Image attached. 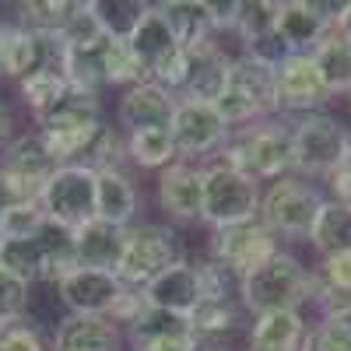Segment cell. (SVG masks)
Here are the masks:
<instances>
[{
	"instance_id": "40",
	"label": "cell",
	"mask_w": 351,
	"mask_h": 351,
	"mask_svg": "<svg viewBox=\"0 0 351 351\" xmlns=\"http://www.w3.org/2000/svg\"><path fill=\"white\" fill-rule=\"evenodd\" d=\"M204 351H228V348H204Z\"/></svg>"
},
{
	"instance_id": "7",
	"label": "cell",
	"mask_w": 351,
	"mask_h": 351,
	"mask_svg": "<svg viewBox=\"0 0 351 351\" xmlns=\"http://www.w3.org/2000/svg\"><path fill=\"white\" fill-rule=\"evenodd\" d=\"M260 193H263V186L256 180H250L246 172L232 169L225 162H208V165H204L200 225L211 232V228H228V225L256 221Z\"/></svg>"
},
{
	"instance_id": "27",
	"label": "cell",
	"mask_w": 351,
	"mask_h": 351,
	"mask_svg": "<svg viewBox=\"0 0 351 351\" xmlns=\"http://www.w3.org/2000/svg\"><path fill=\"white\" fill-rule=\"evenodd\" d=\"M313 60L324 74L334 99H351V43L330 32L324 43L313 49Z\"/></svg>"
},
{
	"instance_id": "11",
	"label": "cell",
	"mask_w": 351,
	"mask_h": 351,
	"mask_svg": "<svg viewBox=\"0 0 351 351\" xmlns=\"http://www.w3.org/2000/svg\"><path fill=\"white\" fill-rule=\"evenodd\" d=\"M278 250H285L260 221H243L228 228H211L208 232V260L218 263L232 278H246L260 263H267Z\"/></svg>"
},
{
	"instance_id": "25",
	"label": "cell",
	"mask_w": 351,
	"mask_h": 351,
	"mask_svg": "<svg viewBox=\"0 0 351 351\" xmlns=\"http://www.w3.org/2000/svg\"><path fill=\"white\" fill-rule=\"evenodd\" d=\"M162 18L169 21L172 36L180 39L186 49L200 46L215 28V4L211 0H162L158 4Z\"/></svg>"
},
{
	"instance_id": "13",
	"label": "cell",
	"mask_w": 351,
	"mask_h": 351,
	"mask_svg": "<svg viewBox=\"0 0 351 351\" xmlns=\"http://www.w3.org/2000/svg\"><path fill=\"white\" fill-rule=\"evenodd\" d=\"M155 204L169 225H200L204 204V165L176 158L155 176Z\"/></svg>"
},
{
	"instance_id": "20",
	"label": "cell",
	"mask_w": 351,
	"mask_h": 351,
	"mask_svg": "<svg viewBox=\"0 0 351 351\" xmlns=\"http://www.w3.org/2000/svg\"><path fill=\"white\" fill-rule=\"evenodd\" d=\"M127 337L109 316H64L53 330L49 351H123Z\"/></svg>"
},
{
	"instance_id": "3",
	"label": "cell",
	"mask_w": 351,
	"mask_h": 351,
	"mask_svg": "<svg viewBox=\"0 0 351 351\" xmlns=\"http://www.w3.org/2000/svg\"><path fill=\"white\" fill-rule=\"evenodd\" d=\"M102 127H106L102 99L77 92V88H71L49 112H43L36 120V134L43 137L46 152L56 165H77V162L84 165Z\"/></svg>"
},
{
	"instance_id": "26",
	"label": "cell",
	"mask_w": 351,
	"mask_h": 351,
	"mask_svg": "<svg viewBox=\"0 0 351 351\" xmlns=\"http://www.w3.org/2000/svg\"><path fill=\"white\" fill-rule=\"evenodd\" d=\"M0 162H4L8 169H14L18 176H25V180H32V183H46L53 176V169H56V162L49 158L46 144H43V137L36 130L14 134L8 141L4 155H0Z\"/></svg>"
},
{
	"instance_id": "28",
	"label": "cell",
	"mask_w": 351,
	"mask_h": 351,
	"mask_svg": "<svg viewBox=\"0 0 351 351\" xmlns=\"http://www.w3.org/2000/svg\"><path fill=\"white\" fill-rule=\"evenodd\" d=\"M127 162L141 172H162L176 162V148L169 130H134L127 134Z\"/></svg>"
},
{
	"instance_id": "19",
	"label": "cell",
	"mask_w": 351,
	"mask_h": 351,
	"mask_svg": "<svg viewBox=\"0 0 351 351\" xmlns=\"http://www.w3.org/2000/svg\"><path fill=\"white\" fill-rule=\"evenodd\" d=\"M144 211V190L137 180L123 169H106L95 180V218L116 225V228H130L141 221Z\"/></svg>"
},
{
	"instance_id": "15",
	"label": "cell",
	"mask_w": 351,
	"mask_h": 351,
	"mask_svg": "<svg viewBox=\"0 0 351 351\" xmlns=\"http://www.w3.org/2000/svg\"><path fill=\"white\" fill-rule=\"evenodd\" d=\"M246 351H313V319L299 309H278L250 316Z\"/></svg>"
},
{
	"instance_id": "37",
	"label": "cell",
	"mask_w": 351,
	"mask_h": 351,
	"mask_svg": "<svg viewBox=\"0 0 351 351\" xmlns=\"http://www.w3.org/2000/svg\"><path fill=\"white\" fill-rule=\"evenodd\" d=\"M319 186H324L327 200H337V204H348V208H351V158H344Z\"/></svg>"
},
{
	"instance_id": "24",
	"label": "cell",
	"mask_w": 351,
	"mask_h": 351,
	"mask_svg": "<svg viewBox=\"0 0 351 351\" xmlns=\"http://www.w3.org/2000/svg\"><path fill=\"white\" fill-rule=\"evenodd\" d=\"M306 246L316 253V260L334 256V253H351V208L337 200H324Z\"/></svg>"
},
{
	"instance_id": "35",
	"label": "cell",
	"mask_w": 351,
	"mask_h": 351,
	"mask_svg": "<svg viewBox=\"0 0 351 351\" xmlns=\"http://www.w3.org/2000/svg\"><path fill=\"white\" fill-rule=\"evenodd\" d=\"M43 228H46V215L39 204H25V208H14L0 218L4 239H28V236H39Z\"/></svg>"
},
{
	"instance_id": "5",
	"label": "cell",
	"mask_w": 351,
	"mask_h": 351,
	"mask_svg": "<svg viewBox=\"0 0 351 351\" xmlns=\"http://www.w3.org/2000/svg\"><path fill=\"white\" fill-rule=\"evenodd\" d=\"M351 127L327 112H313L291 120V152H295V176L313 183H324L327 176L348 158Z\"/></svg>"
},
{
	"instance_id": "23",
	"label": "cell",
	"mask_w": 351,
	"mask_h": 351,
	"mask_svg": "<svg viewBox=\"0 0 351 351\" xmlns=\"http://www.w3.org/2000/svg\"><path fill=\"white\" fill-rule=\"evenodd\" d=\"M225 81H228V64L208 43L186 49V77H183V88H180V99L218 102V95L225 92Z\"/></svg>"
},
{
	"instance_id": "41",
	"label": "cell",
	"mask_w": 351,
	"mask_h": 351,
	"mask_svg": "<svg viewBox=\"0 0 351 351\" xmlns=\"http://www.w3.org/2000/svg\"><path fill=\"white\" fill-rule=\"evenodd\" d=\"M0 246H4V232H0Z\"/></svg>"
},
{
	"instance_id": "17",
	"label": "cell",
	"mask_w": 351,
	"mask_h": 351,
	"mask_svg": "<svg viewBox=\"0 0 351 351\" xmlns=\"http://www.w3.org/2000/svg\"><path fill=\"white\" fill-rule=\"evenodd\" d=\"M141 295L148 306L155 309H169V313H180L190 316L200 299H204V285H200V263L183 256L180 263H172L169 271H162L155 281H148L141 288Z\"/></svg>"
},
{
	"instance_id": "4",
	"label": "cell",
	"mask_w": 351,
	"mask_h": 351,
	"mask_svg": "<svg viewBox=\"0 0 351 351\" xmlns=\"http://www.w3.org/2000/svg\"><path fill=\"white\" fill-rule=\"evenodd\" d=\"M324 200H327L324 186L291 172L285 180H274V183L263 186L256 221L288 250L291 243L309 239V228H313L319 208H324Z\"/></svg>"
},
{
	"instance_id": "16",
	"label": "cell",
	"mask_w": 351,
	"mask_h": 351,
	"mask_svg": "<svg viewBox=\"0 0 351 351\" xmlns=\"http://www.w3.org/2000/svg\"><path fill=\"white\" fill-rule=\"evenodd\" d=\"M43 67H56V39H46L18 21H0V71L11 81H25Z\"/></svg>"
},
{
	"instance_id": "22",
	"label": "cell",
	"mask_w": 351,
	"mask_h": 351,
	"mask_svg": "<svg viewBox=\"0 0 351 351\" xmlns=\"http://www.w3.org/2000/svg\"><path fill=\"white\" fill-rule=\"evenodd\" d=\"M250 316L236 299H200V306L190 313V327L204 341V348H225L236 334H246Z\"/></svg>"
},
{
	"instance_id": "39",
	"label": "cell",
	"mask_w": 351,
	"mask_h": 351,
	"mask_svg": "<svg viewBox=\"0 0 351 351\" xmlns=\"http://www.w3.org/2000/svg\"><path fill=\"white\" fill-rule=\"evenodd\" d=\"M14 137V120H11V112L4 109V102H0V144L11 141Z\"/></svg>"
},
{
	"instance_id": "32",
	"label": "cell",
	"mask_w": 351,
	"mask_h": 351,
	"mask_svg": "<svg viewBox=\"0 0 351 351\" xmlns=\"http://www.w3.org/2000/svg\"><path fill=\"white\" fill-rule=\"evenodd\" d=\"M39 193H43V183L25 180V176H18L14 169L0 162V218L14 208H25V204H39Z\"/></svg>"
},
{
	"instance_id": "14",
	"label": "cell",
	"mask_w": 351,
	"mask_h": 351,
	"mask_svg": "<svg viewBox=\"0 0 351 351\" xmlns=\"http://www.w3.org/2000/svg\"><path fill=\"white\" fill-rule=\"evenodd\" d=\"M176 99L169 88L155 84V81H137L130 84L127 92L116 95V127L123 134H134V130H169L172 127V116H176Z\"/></svg>"
},
{
	"instance_id": "38",
	"label": "cell",
	"mask_w": 351,
	"mask_h": 351,
	"mask_svg": "<svg viewBox=\"0 0 351 351\" xmlns=\"http://www.w3.org/2000/svg\"><path fill=\"white\" fill-rule=\"evenodd\" d=\"M334 32L351 43V0H344V8H341V14H337V21H334Z\"/></svg>"
},
{
	"instance_id": "21",
	"label": "cell",
	"mask_w": 351,
	"mask_h": 351,
	"mask_svg": "<svg viewBox=\"0 0 351 351\" xmlns=\"http://www.w3.org/2000/svg\"><path fill=\"white\" fill-rule=\"evenodd\" d=\"M74 239V260L77 267H95V271H112L120 267L123 243H127V228H116L102 218H92L71 232Z\"/></svg>"
},
{
	"instance_id": "29",
	"label": "cell",
	"mask_w": 351,
	"mask_h": 351,
	"mask_svg": "<svg viewBox=\"0 0 351 351\" xmlns=\"http://www.w3.org/2000/svg\"><path fill=\"white\" fill-rule=\"evenodd\" d=\"M18 92H21L25 109L32 112V120H39L43 112H49L56 102L71 92V84H67V77L56 67H43L36 74H28L25 81H18Z\"/></svg>"
},
{
	"instance_id": "6",
	"label": "cell",
	"mask_w": 351,
	"mask_h": 351,
	"mask_svg": "<svg viewBox=\"0 0 351 351\" xmlns=\"http://www.w3.org/2000/svg\"><path fill=\"white\" fill-rule=\"evenodd\" d=\"M186 256L180 228L169 221H137L127 228V243H123V256L116 278L127 288H144L148 281H155L162 271H169L172 263H180Z\"/></svg>"
},
{
	"instance_id": "10",
	"label": "cell",
	"mask_w": 351,
	"mask_h": 351,
	"mask_svg": "<svg viewBox=\"0 0 351 351\" xmlns=\"http://www.w3.org/2000/svg\"><path fill=\"white\" fill-rule=\"evenodd\" d=\"M169 137H172L176 158L208 165V162H215L221 155L232 130H228V123L218 116V109L211 102L180 99L176 116H172V127H169Z\"/></svg>"
},
{
	"instance_id": "34",
	"label": "cell",
	"mask_w": 351,
	"mask_h": 351,
	"mask_svg": "<svg viewBox=\"0 0 351 351\" xmlns=\"http://www.w3.org/2000/svg\"><path fill=\"white\" fill-rule=\"evenodd\" d=\"M0 351H49V344L43 341L39 327L25 316V319L0 324Z\"/></svg>"
},
{
	"instance_id": "36",
	"label": "cell",
	"mask_w": 351,
	"mask_h": 351,
	"mask_svg": "<svg viewBox=\"0 0 351 351\" xmlns=\"http://www.w3.org/2000/svg\"><path fill=\"white\" fill-rule=\"evenodd\" d=\"M313 351H351V330L334 319H316L313 324Z\"/></svg>"
},
{
	"instance_id": "30",
	"label": "cell",
	"mask_w": 351,
	"mask_h": 351,
	"mask_svg": "<svg viewBox=\"0 0 351 351\" xmlns=\"http://www.w3.org/2000/svg\"><path fill=\"white\" fill-rule=\"evenodd\" d=\"M274 18H278V0H232V28L250 43L263 39L274 32Z\"/></svg>"
},
{
	"instance_id": "1",
	"label": "cell",
	"mask_w": 351,
	"mask_h": 351,
	"mask_svg": "<svg viewBox=\"0 0 351 351\" xmlns=\"http://www.w3.org/2000/svg\"><path fill=\"white\" fill-rule=\"evenodd\" d=\"M319 299L316 271L291 250H278L267 263L239 278V306L246 316L278 313V309H299L313 319ZM316 324V319H313Z\"/></svg>"
},
{
	"instance_id": "43",
	"label": "cell",
	"mask_w": 351,
	"mask_h": 351,
	"mask_svg": "<svg viewBox=\"0 0 351 351\" xmlns=\"http://www.w3.org/2000/svg\"><path fill=\"white\" fill-rule=\"evenodd\" d=\"M348 106H351V99H348ZM348 127H351V123H348Z\"/></svg>"
},
{
	"instance_id": "12",
	"label": "cell",
	"mask_w": 351,
	"mask_h": 351,
	"mask_svg": "<svg viewBox=\"0 0 351 351\" xmlns=\"http://www.w3.org/2000/svg\"><path fill=\"white\" fill-rule=\"evenodd\" d=\"M56 299L67 309V316H109L127 291V285L112 271H95V267H71L64 278L53 285Z\"/></svg>"
},
{
	"instance_id": "9",
	"label": "cell",
	"mask_w": 351,
	"mask_h": 351,
	"mask_svg": "<svg viewBox=\"0 0 351 351\" xmlns=\"http://www.w3.org/2000/svg\"><path fill=\"white\" fill-rule=\"evenodd\" d=\"M274 102H278V116L299 120V116L327 112L337 99L330 95L313 53H291L274 71Z\"/></svg>"
},
{
	"instance_id": "42",
	"label": "cell",
	"mask_w": 351,
	"mask_h": 351,
	"mask_svg": "<svg viewBox=\"0 0 351 351\" xmlns=\"http://www.w3.org/2000/svg\"><path fill=\"white\" fill-rule=\"evenodd\" d=\"M348 158H351V148H348Z\"/></svg>"
},
{
	"instance_id": "33",
	"label": "cell",
	"mask_w": 351,
	"mask_h": 351,
	"mask_svg": "<svg viewBox=\"0 0 351 351\" xmlns=\"http://www.w3.org/2000/svg\"><path fill=\"white\" fill-rule=\"evenodd\" d=\"M28 306H32V285H25L21 278H14L11 271L0 267V324L25 319Z\"/></svg>"
},
{
	"instance_id": "31",
	"label": "cell",
	"mask_w": 351,
	"mask_h": 351,
	"mask_svg": "<svg viewBox=\"0 0 351 351\" xmlns=\"http://www.w3.org/2000/svg\"><path fill=\"white\" fill-rule=\"evenodd\" d=\"M316 281H319V299H316V313L324 302H337V299H351V253H334L313 263ZM313 313V319H316Z\"/></svg>"
},
{
	"instance_id": "18",
	"label": "cell",
	"mask_w": 351,
	"mask_h": 351,
	"mask_svg": "<svg viewBox=\"0 0 351 351\" xmlns=\"http://www.w3.org/2000/svg\"><path fill=\"white\" fill-rule=\"evenodd\" d=\"M274 32L288 53H313L334 32V25L319 11V0H278Z\"/></svg>"
},
{
	"instance_id": "8",
	"label": "cell",
	"mask_w": 351,
	"mask_h": 351,
	"mask_svg": "<svg viewBox=\"0 0 351 351\" xmlns=\"http://www.w3.org/2000/svg\"><path fill=\"white\" fill-rule=\"evenodd\" d=\"M95 180H99V172L92 165H81V162L56 165L39 193V208L46 221L71 228V232L84 221H92L95 218Z\"/></svg>"
},
{
	"instance_id": "2",
	"label": "cell",
	"mask_w": 351,
	"mask_h": 351,
	"mask_svg": "<svg viewBox=\"0 0 351 351\" xmlns=\"http://www.w3.org/2000/svg\"><path fill=\"white\" fill-rule=\"evenodd\" d=\"M215 162H225L232 169L246 172L250 180L267 186L274 180L295 172V152H291V120L271 116V120H256L243 130H232L228 144Z\"/></svg>"
}]
</instances>
